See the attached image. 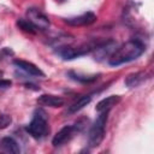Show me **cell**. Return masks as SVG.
I'll return each instance as SVG.
<instances>
[{"label": "cell", "mask_w": 154, "mask_h": 154, "mask_svg": "<svg viewBox=\"0 0 154 154\" xmlns=\"http://www.w3.org/2000/svg\"><path fill=\"white\" fill-rule=\"evenodd\" d=\"M144 52V46L137 40H131L123 43L120 47L116 48L114 52L108 58V64L112 66H118L124 63L132 61L137 59Z\"/></svg>", "instance_id": "6da1fadb"}, {"label": "cell", "mask_w": 154, "mask_h": 154, "mask_svg": "<svg viewBox=\"0 0 154 154\" xmlns=\"http://www.w3.org/2000/svg\"><path fill=\"white\" fill-rule=\"evenodd\" d=\"M26 131L34 138H42L49 132L48 122H47L46 114L42 111H36L32 120L26 126Z\"/></svg>", "instance_id": "7a4b0ae2"}, {"label": "cell", "mask_w": 154, "mask_h": 154, "mask_svg": "<svg viewBox=\"0 0 154 154\" xmlns=\"http://www.w3.org/2000/svg\"><path fill=\"white\" fill-rule=\"evenodd\" d=\"M108 111L100 112V116L94 122L90 131H89V146L90 147H97L102 142L105 137V126L107 122Z\"/></svg>", "instance_id": "3957f363"}, {"label": "cell", "mask_w": 154, "mask_h": 154, "mask_svg": "<svg viewBox=\"0 0 154 154\" xmlns=\"http://www.w3.org/2000/svg\"><path fill=\"white\" fill-rule=\"evenodd\" d=\"M26 19L37 29V30H46L49 26L48 17L41 12L38 8H28L26 11Z\"/></svg>", "instance_id": "277c9868"}, {"label": "cell", "mask_w": 154, "mask_h": 154, "mask_svg": "<svg viewBox=\"0 0 154 154\" xmlns=\"http://www.w3.org/2000/svg\"><path fill=\"white\" fill-rule=\"evenodd\" d=\"M93 48L89 45H84V46H79V47H60V49L58 51V53L64 58V59H73L77 57H81L83 54H87L88 52H90Z\"/></svg>", "instance_id": "5b68a950"}, {"label": "cell", "mask_w": 154, "mask_h": 154, "mask_svg": "<svg viewBox=\"0 0 154 154\" xmlns=\"http://www.w3.org/2000/svg\"><path fill=\"white\" fill-rule=\"evenodd\" d=\"M75 131H76V129H75L73 125H66V126L61 128V129L54 135V137H53V140H52V144H53L54 147H59V146L65 144L66 142H69V141L72 138Z\"/></svg>", "instance_id": "8992f818"}, {"label": "cell", "mask_w": 154, "mask_h": 154, "mask_svg": "<svg viewBox=\"0 0 154 154\" xmlns=\"http://www.w3.org/2000/svg\"><path fill=\"white\" fill-rule=\"evenodd\" d=\"M96 20V16L93 12H87L76 17H71L65 19V23L71 25V26H85V25H90Z\"/></svg>", "instance_id": "52a82bcc"}, {"label": "cell", "mask_w": 154, "mask_h": 154, "mask_svg": "<svg viewBox=\"0 0 154 154\" xmlns=\"http://www.w3.org/2000/svg\"><path fill=\"white\" fill-rule=\"evenodd\" d=\"M116 48H117V43L113 40L106 41V42L96 46L95 47V59L96 60H102L105 58H109Z\"/></svg>", "instance_id": "ba28073f"}, {"label": "cell", "mask_w": 154, "mask_h": 154, "mask_svg": "<svg viewBox=\"0 0 154 154\" xmlns=\"http://www.w3.org/2000/svg\"><path fill=\"white\" fill-rule=\"evenodd\" d=\"M13 64L19 69L22 70L23 72H25L26 75L29 76H35V77H45V73L36 66L34 65L32 63H29V61H25V60H14Z\"/></svg>", "instance_id": "9c48e42d"}, {"label": "cell", "mask_w": 154, "mask_h": 154, "mask_svg": "<svg viewBox=\"0 0 154 154\" xmlns=\"http://www.w3.org/2000/svg\"><path fill=\"white\" fill-rule=\"evenodd\" d=\"M64 99L61 96L51 95V94H43L37 99V103L45 107H61L64 105Z\"/></svg>", "instance_id": "30bf717a"}, {"label": "cell", "mask_w": 154, "mask_h": 154, "mask_svg": "<svg viewBox=\"0 0 154 154\" xmlns=\"http://www.w3.org/2000/svg\"><path fill=\"white\" fill-rule=\"evenodd\" d=\"M119 101H120V96L119 95H111V96H108V97L102 99L101 101H99L97 105H96V107H95V109L99 113L100 112H106V111L109 112V109L113 106H116Z\"/></svg>", "instance_id": "8fae6325"}, {"label": "cell", "mask_w": 154, "mask_h": 154, "mask_svg": "<svg viewBox=\"0 0 154 154\" xmlns=\"http://www.w3.org/2000/svg\"><path fill=\"white\" fill-rule=\"evenodd\" d=\"M0 147L7 153H13V154L20 153V148H19L18 143L12 137H4L0 142Z\"/></svg>", "instance_id": "7c38bea8"}, {"label": "cell", "mask_w": 154, "mask_h": 154, "mask_svg": "<svg viewBox=\"0 0 154 154\" xmlns=\"http://www.w3.org/2000/svg\"><path fill=\"white\" fill-rule=\"evenodd\" d=\"M144 79H146V73L144 72H136V73H131L126 77L125 84L129 88H135V87H138Z\"/></svg>", "instance_id": "4fadbf2b"}, {"label": "cell", "mask_w": 154, "mask_h": 154, "mask_svg": "<svg viewBox=\"0 0 154 154\" xmlns=\"http://www.w3.org/2000/svg\"><path fill=\"white\" fill-rule=\"evenodd\" d=\"M91 101V95H83L78 97L70 107H69V113H76L77 111L82 109L84 106H87Z\"/></svg>", "instance_id": "5bb4252c"}, {"label": "cell", "mask_w": 154, "mask_h": 154, "mask_svg": "<svg viewBox=\"0 0 154 154\" xmlns=\"http://www.w3.org/2000/svg\"><path fill=\"white\" fill-rule=\"evenodd\" d=\"M69 76H70L73 81H77V82H81V83H91V82H94V81L97 79V76H96V75L85 76V75L76 73V72H73V71H70V72H69Z\"/></svg>", "instance_id": "9a60e30c"}, {"label": "cell", "mask_w": 154, "mask_h": 154, "mask_svg": "<svg viewBox=\"0 0 154 154\" xmlns=\"http://www.w3.org/2000/svg\"><path fill=\"white\" fill-rule=\"evenodd\" d=\"M17 25H18L19 29H22V30H24V31H26L29 34H35L37 31V29L28 19H23V18L22 19H18L17 20Z\"/></svg>", "instance_id": "2e32d148"}, {"label": "cell", "mask_w": 154, "mask_h": 154, "mask_svg": "<svg viewBox=\"0 0 154 154\" xmlns=\"http://www.w3.org/2000/svg\"><path fill=\"white\" fill-rule=\"evenodd\" d=\"M12 123V118L8 114H0V130L6 129Z\"/></svg>", "instance_id": "e0dca14e"}, {"label": "cell", "mask_w": 154, "mask_h": 154, "mask_svg": "<svg viewBox=\"0 0 154 154\" xmlns=\"http://www.w3.org/2000/svg\"><path fill=\"white\" fill-rule=\"evenodd\" d=\"M11 85L10 81H0V88H7Z\"/></svg>", "instance_id": "ac0fdd59"}]
</instances>
